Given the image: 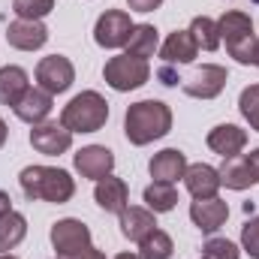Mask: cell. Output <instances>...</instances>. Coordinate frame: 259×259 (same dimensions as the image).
<instances>
[{"label": "cell", "mask_w": 259, "mask_h": 259, "mask_svg": "<svg viewBox=\"0 0 259 259\" xmlns=\"http://www.w3.org/2000/svg\"><path fill=\"white\" fill-rule=\"evenodd\" d=\"M169 130H172V109L163 100H139L124 115V136L136 148L163 139Z\"/></svg>", "instance_id": "obj_1"}, {"label": "cell", "mask_w": 259, "mask_h": 259, "mask_svg": "<svg viewBox=\"0 0 259 259\" xmlns=\"http://www.w3.org/2000/svg\"><path fill=\"white\" fill-rule=\"evenodd\" d=\"M21 193L30 202H55L64 205L75 196V181L66 169H55V166H27L18 175Z\"/></svg>", "instance_id": "obj_2"}, {"label": "cell", "mask_w": 259, "mask_h": 259, "mask_svg": "<svg viewBox=\"0 0 259 259\" xmlns=\"http://www.w3.org/2000/svg\"><path fill=\"white\" fill-rule=\"evenodd\" d=\"M217 30H220V42H226V52L238 64H244V66L256 64L259 39L253 33V18L247 12H241V9L223 12L220 21H217Z\"/></svg>", "instance_id": "obj_3"}, {"label": "cell", "mask_w": 259, "mask_h": 259, "mask_svg": "<svg viewBox=\"0 0 259 259\" xmlns=\"http://www.w3.org/2000/svg\"><path fill=\"white\" fill-rule=\"evenodd\" d=\"M109 121V103L97 91H81L75 94L61 112V124L69 133H97Z\"/></svg>", "instance_id": "obj_4"}, {"label": "cell", "mask_w": 259, "mask_h": 259, "mask_svg": "<svg viewBox=\"0 0 259 259\" xmlns=\"http://www.w3.org/2000/svg\"><path fill=\"white\" fill-rule=\"evenodd\" d=\"M103 78L112 91L118 94H127V91H136L142 88L148 78H151V66L142 58H133V55H118V58H109L106 61V69H103Z\"/></svg>", "instance_id": "obj_5"}, {"label": "cell", "mask_w": 259, "mask_h": 259, "mask_svg": "<svg viewBox=\"0 0 259 259\" xmlns=\"http://www.w3.org/2000/svg\"><path fill=\"white\" fill-rule=\"evenodd\" d=\"M49 238H52V247L58 250L61 259H78L88 247H91V229H88L81 220H75V217L58 220V223L52 226Z\"/></svg>", "instance_id": "obj_6"}, {"label": "cell", "mask_w": 259, "mask_h": 259, "mask_svg": "<svg viewBox=\"0 0 259 259\" xmlns=\"http://www.w3.org/2000/svg\"><path fill=\"white\" fill-rule=\"evenodd\" d=\"M226 81H229L226 66L205 64V66H199L190 78H181V88H184V94L193 97V100H214V97L223 94Z\"/></svg>", "instance_id": "obj_7"}, {"label": "cell", "mask_w": 259, "mask_h": 259, "mask_svg": "<svg viewBox=\"0 0 259 259\" xmlns=\"http://www.w3.org/2000/svg\"><path fill=\"white\" fill-rule=\"evenodd\" d=\"M133 27L136 24L130 21V12H124V9H106L97 18V24H94V39L103 49H121V46H127Z\"/></svg>", "instance_id": "obj_8"}, {"label": "cell", "mask_w": 259, "mask_h": 259, "mask_svg": "<svg viewBox=\"0 0 259 259\" xmlns=\"http://www.w3.org/2000/svg\"><path fill=\"white\" fill-rule=\"evenodd\" d=\"M36 81L52 97L55 94H64V91L72 88V81H75V66L64 55H49V58H42L36 64Z\"/></svg>", "instance_id": "obj_9"}, {"label": "cell", "mask_w": 259, "mask_h": 259, "mask_svg": "<svg viewBox=\"0 0 259 259\" xmlns=\"http://www.w3.org/2000/svg\"><path fill=\"white\" fill-rule=\"evenodd\" d=\"M30 145H33V151H39L46 157H58L72 148V133L58 121H42V124H33V130H30Z\"/></svg>", "instance_id": "obj_10"}, {"label": "cell", "mask_w": 259, "mask_h": 259, "mask_svg": "<svg viewBox=\"0 0 259 259\" xmlns=\"http://www.w3.org/2000/svg\"><path fill=\"white\" fill-rule=\"evenodd\" d=\"M6 42L18 52H36L49 42V27L33 18H15L6 27Z\"/></svg>", "instance_id": "obj_11"}, {"label": "cell", "mask_w": 259, "mask_h": 259, "mask_svg": "<svg viewBox=\"0 0 259 259\" xmlns=\"http://www.w3.org/2000/svg\"><path fill=\"white\" fill-rule=\"evenodd\" d=\"M75 172L81 178H91V181H100L106 175H112L115 169V154L106 148V145H88L75 154Z\"/></svg>", "instance_id": "obj_12"}, {"label": "cell", "mask_w": 259, "mask_h": 259, "mask_svg": "<svg viewBox=\"0 0 259 259\" xmlns=\"http://www.w3.org/2000/svg\"><path fill=\"white\" fill-rule=\"evenodd\" d=\"M52 106H55V97L36 84V88H27V91L21 94V100L12 106V112H15L18 121H24V124L33 127V124H42V121L52 115Z\"/></svg>", "instance_id": "obj_13"}, {"label": "cell", "mask_w": 259, "mask_h": 259, "mask_svg": "<svg viewBox=\"0 0 259 259\" xmlns=\"http://www.w3.org/2000/svg\"><path fill=\"white\" fill-rule=\"evenodd\" d=\"M226 217H229V205L220 196H214V199H196L193 205H190V220L196 223V229L205 232V235H214L226 223Z\"/></svg>", "instance_id": "obj_14"}, {"label": "cell", "mask_w": 259, "mask_h": 259, "mask_svg": "<svg viewBox=\"0 0 259 259\" xmlns=\"http://www.w3.org/2000/svg\"><path fill=\"white\" fill-rule=\"evenodd\" d=\"M148 172H151L154 181L175 184V181L184 178V172H187V157H184V151H178V148H163L160 154L151 157Z\"/></svg>", "instance_id": "obj_15"}, {"label": "cell", "mask_w": 259, "mask_h": 259, "mask_svg": "<svg viewBox=\"0 0 259 259\" xmlns=\"http://www.w3.org/2000/svg\"><path fill=\"white\" fill-rule=\"evenodd\" d=\"M184 184H187V190H190L193 199H214L217 190L223 187V184H220V172H217L214 166H208V163H193V166H187Z\"/></svg>", "instance_id": "obj_16"}, {"label": "cell", "mask_w": 259, "mask_h": 259, "mask_svg": "<svg viewBox=\"0 0 259 259\" xmlns=\"http://www.w3.org/2000/svg\"><path fill=\"white\" fill-rule=\"evenodd\" d=\"M196 55H199V46H196L193 33L190 30H175L166 36V42L160 46V58L163 64L175 66V64H193Z\"/></svg>", "instance_id": "obj_17"}, {"label": "cell", "mask_w": 259, "mask_h": 259, "mask_svg": "<svg viewBox=\"0 0 259 259\" xmlns=\"http://www.w3.org/2000/svg\"><path fill=\"white\" fill-rule=\"evenodd\" d=\"M247 145V133L235 124H217V127L208 133V148L214 154H220L223 160L226 157H238Z\"/></svg>", "instance_id": "obj_18"}, {"label": "cell", "mask_w": 259, "mask_h": 259, "mask_svg": "<svg viewBox=\"0 0 259 259\" xmlns=\"http://www.w3.org/2000/svg\"><path fill=\"white\" fill-rule=\"evenodd\" d=\"M94 199H97V205H100L103 211H109V214H121V211L130 205V190H127V184H124L121 178L106 175V178L97 181V187H94Z\"/></svg>", "instance_id": "obj_19"}, {"label": "cell", "mask_w": 259, "mask_h": 259, "mask_svg": "<svg viewBox=\"0 0 259 259\" xmlns=\"http://www.w3.org/2000/svg\"><path fill=\"white\" fill-rule=\"evenodd\" d=\"M157 229V220H154V211L151 208H139V205H127L121 211V235L130 241H142L148 232Z\"/></svg>", "instance_id": "obj_20"}, {"label": "cell", "mask_w": 259, "mask_h": 259, "mask_svg": "<svg viewBox=\"0 0 259 259\" xmlns=\"http://www.w3.org/2000/svg\"><path fill=\"white\" fill-rule=\"evenodd\" d=\"M217 172H220V184L229 187V190H247V187L256 184V178H253V172L247 166V157H241V154L238 157H226Z\"/></svg>", "instance_id": "obj_21"}, {"label": "cell", "mask_w": 259, "mask_h": 259, "mask_svg": "<svg viewBox=\"0 0 259 259\" xmlns=\"http://www.w3.org/2000/svg\"><path fill=\"white\" fill-rule=\"evenodd\" d=\"M27 88H30L27 84V72L21 66L9 64L0 69V106H15Z\"/></svg>", "instance_id": "obj_22"}, {"label": "cell", "mask_w": 259, "mask_h": 259, "mask_svg": "<svg viewBox=\"0 0 259 259\" xmlns=\"http://www.w3.org/2000/svg\"><path fill=\"white\" fill-rule=\"evenodd\" d=\"M124 49H127V55H133V58H142V61L154 58V52L160 49L157 27H154V24H136Z\"/></svg>", "instance_id": "obj_23"}, {"label": "cell", "mask_w": 259, "mask_h": 259, "mask_svg": "<svg viewBox=\"0 0 259 259\" xmlns=\"http://www.w3.org/2000/svg\"><path fill=\"white\" fill-rule=\"evenodd\" d=\"M24 235H27V220H24V214L9 211V214L0 217V253L15 250V247L24 241Z\"/></svg>", "instance_id": "obj_24"}, {"label": "cell", "mask_w": 259, "mask_h": 259, "mask_svg": "<svg viewBox=\"0 0 259 259\" xmlns=\"http://www.w3.org/2000/svg\"><path fill=\"white\" fill-rule=\"evenodd\" d=\"M145 205L154 211V214H166L178 205V190L175 184H163V181H154L145 187Z\"/></svg>", "instance_id": "obj_25"}, {"label": "cell", "mask_w": 259, "mask_h": 259, "mask_svg": "<svg viewBox=\"0 0 259 259\" xmlns=\"http://www.w3.org/2000/svg\"><path fill=\"white\" fill-rule=\"evenodd\" d=\"M172 253H175V244L163 229H154L139 241V259H172Z\"/></svg>", "instance_id": "obj_26"}, {"label": "cell", "mask_w": 259, "mask_h": 259, "mask_svg": "<svg viewBox=\"0 0 259 259\" xmlns=\"http://www.w3.org/2000/svg\"><path fill=\"white\" fill-rule=\"evenodd\" d=\"M190 33H193L199 49H205V52H217L220 49V30H217V21L214 18L196 15L193 21H190Z\"/></svg>", "instance_id": "obj_27"}, {"label": "cell", "mask_w": 259, "mask_h": 259, "mask_svg": "<svg viewBox=\"0 0 259 259\" xmlns=\"http://www.w3.org/2000/svg\"><path fill=\"white\" fill-rule=\"evenodd\" d=\"M52 9H55V0H12V12H15L18 18L42 21Z\"/></svg>", "instance_id": "obj_28"}, {"label": "cell", "mask_w": 259, "mask_h": 259, "mask_svg": "<svg viewBox=\"0 0 259 259\" xmlns=\"http://www.w3.org/2000/svg\"><path fill=\"white\" fill-rule=\"evenodd\" d=\"M238 109H241L244 121L259 133V84H250V88L241 91V97H238Z\"/></svg>", "instance_id": "obj_29"}, {"label": "cell", "mask_w": 259, "mask_h": 259, "mask_svg": "<svg viewBox=\"0 0 259 259\" xmlns=\"http://www.w3.org/2000/svg\"><path fill=\"white\" fill-rule=\"evenodd\" d=\"M202 259H238V247L229 238H208L202 244Z\"/></svg>", "instance_id": "obj_30"}, {"label": "cell", "mask_w": 259, "mask_h": 259, "mask_svg": "<svg viewBox=\"0 0 259 259\" xmlns=\"http://www.w3.org/2000/svg\"><path fill=\"white\" fill-rule=\"evenodd\" d=\"M241 247L247 250L250 259H259V214L241 226Z\"/></svg>", "instance_id": "obj_31"}, {"label": "cell", "mask_w": 259, "mask_h": 259, "mask_svg": "<svg viewBox=\"0 0 259 259\" xmlns=\"http://www.w3.org/2000/svg\"><path fill=\"white\" fill-rule=\"evenodd\" d=\"M157 78H160V81H163L166 88H175V84L181 81V78H178V72H175V69H172L169 64H163L160 69H157Z\"/></svg>", "instance_id": "obj_32"}, {"label": "cell", "mask_w": 259, "mask_h": 259, "mask_svg": "<svg viewBox=\"0 0 259 259\" xmlns=\"http://www.w3.org/2000/svg\"><path fill=\"white\" fill-rule=\"evenodd\" d=\"M127 3L133 12H154V9L163 6V0H127Z\"/></svg>", "instance_id": "obj_33"}, {"label": "cell", "mask_w": 259, "mask_h": 259, "mask_svg": "<svg viewBox=\"0 0 259 259\" xmlns=\"http://www.w3.org/2000/svg\"><path fill=\"white\" fill-rule=\"evenodd\" d=\"M247 166H250V172H253V178H256V184H259V148L247 154Z\"/></svg>", "instance_id": "obj_34"}, {"label": "cell", "mask_w": 259, "mask_h": 259, "mask_svg": "<svg viewBox=\"0 0 259 259\" xmlns=\"http://www.w3.org/2000/svg\"><path fill=\"white\" fill-rule=\"evenodd\" d=\"M9 211H12V199H9V193H3V190H0V217H3V214H9Z\"/></svg>", "instance_id": "obj_35"}, {"label": "cell", "mask_w": 259, "mask_h": 259, "mask_svg": "<svg viewBox=\"0 0 259 259\" xmlns=\"http://www.w3.org/2000/svg\"><path fill=\"white\" fill-rule=\"evenodd\" d=\"M78 259H106V253H100L97 247H88V250H84V253H81Z\"/></svg>", "instance_id": "obj_36"}, {"label": "cell", "mask_w": 259, "mask_h": 259, "mask_svg": "<svg viewBox=\"0 0 259 259\" xmlns=\"http://www.w3.org/2000/svg\"><path fill=\"white\" fill-rule=\"evenodd\" d=\"M6 136H9V130H6V121L0 118V148L6 145Z\"/></svg>", "instance_id": "obj_37"}, {"label": "cell", "mask_w": 259, "mask_h": 259, "mask_svg": "<svg viewBox=\"0 0 259 259\" xmlns=\"http://www.w3.org/2000/svg\"><path fill=\"white\" fill-rule=\"evenodd\" d=\"M115 259H139V253H118Z\"/></svg>", "instance_id": "obj_38"}, {"label": "cell", "mask_w": 259, "mask_h": 259, "mask_svg": "<svg viewBox=\"0 0 259 259\" xmlns=\"http://www.w3.org/2000/svg\"><path fill=\"white\" fill-rule=\"evenodd\" d=\"M0 259H15L12 253H0Z\"/></svg>", "instance_id": "obj_39"}, {"label": "cell", "mask_w": 259, "mask_h": 259, "mask_svg": "<svg viewBox=\"0 0 259 259\" xmlns=\"http://www.w3.org/2000/svg\"><path fill=\"white\" fill-rule=\"evenodd\" d=\"M253 66H259V49H256V64H253Z\"/></svg>", "instance_id": "obj_40"}, {"label": "cell", "mask_w": 259, "mask_h": 259, "mask_svg": "<svg viewBox=\"0 0 259 259\" xmlns=\"http://www.w3.org/2000/svg\"><path fill=\"white\" fill-rule=\"evenodd\" d=\"M256 3H259V0H256Z\"/></svg>", "instance_id": "obj_41"}]
</instances>
